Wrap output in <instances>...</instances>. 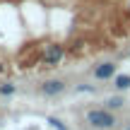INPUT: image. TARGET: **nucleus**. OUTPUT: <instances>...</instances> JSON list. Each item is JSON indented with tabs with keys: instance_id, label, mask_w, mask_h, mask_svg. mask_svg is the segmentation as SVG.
Wrapping results in <instances>:
<instances>
[{
	"instance_id": "nucleus-1",
	"label": "nucleus",
	"mask_w": 130,
	"mask_h": 130,
	"mask_svg": "<svg viewBox=\"0 0 130 130\" xmlns=\"http://www.w3.org/2000/svg\"><path fill=\"white\" fill-rule=\"evenodd\" d=\"M84 121H87L89 128L94 130H111L118 125V116L116 111H111V108L101 106V108H89L87 116H84Z\"/></svg>"
},
{
	"instance_id": "nucleus-2",
	"label": "nucleus",
	"mask_w": 130,
	"mask_h": 130,
	"mask_svg": "<svg viewBox=\"0 0 130 130\" xmlns=\"http://www.w3.org/2000/svg\"><path fill=\"white\" fill-rule=\"evenodd\" d=\"M65 58V48L60 46V43H51V46H46V51H43L41 60L46 68H56V65H60Z\"/></svg>"
},
{
	"instance_id": "nucleus-3",
	"label": "nucleus",
	"mask_w": 130,
	"mask_h": 130,
	"mask_svg": "<svg viewBox=\"0 0 130 130\" xmlns=\"http://www.w3.org/2000/svg\"><path fill=\"white\" fill-rule=\"evenodd\" d=\"M39 89H41L43 96H60L65 89H68V84H65L63 79H46Z\"/></svg>"
},
{
	"instance_id": "nucleus-4",
	"label": "nucleus",
	"mask_w": 130,
	"mask_h": 130,
	"mask_svg": "<svg viewBox=\"0 0 130 130\" xmlns=\"http://www.w3.org/2000/svg\"><path fill=\"white\" fill-rule=\"evenodd\" d=\"M113 77H116V63L106 60L94 68V79H99V82H106V79H113Z\"/></svg>"
},
{
	"instance_id": "nucleus-5",
	"label": "nucleus",
	"mask_w": 130,
	"mask_h": 130,
	"mask_svg": "<svg viewBox=\"0 0 130 130\" xmlns=\"http://www.w3.org/2000/svg\"><path fill=\"white\" fill-rule=\"evenodd\" d=\"M104 106L111 108V111H121V108L125 106V99H123V96H108L106 101H104Z\"/></svg>"
},
{
	"instance_id": "nucleus-6",
	"label": "nucleus",
	"mask_w": 130,
	"mask_h": 130,
	"mask_svg": "<svg viewBox=\"0 0 130 130\" xmlns=\"http://www.w3.org/2000/svg\"><path fill=\"white\" fill-rule=\"evenodd\" d=\"M113 87L116 89H130V75H116V77H113Z\"/></svg>"
},
{
	"instance_id": "nucleus-7",
	"label": "nucleus",
	"mask_w": 130,
	"mask_h": 130,
	"mask_svg": "<svg viewBox=\"0 0 130 130\" xmlns=\"http://www.w3.org/2000/svg\"><path fill=\"white\" fill-rule=\"evenodd\" d=\"M14 92H17V84H12V82L0 84V94H3V96H12Z\"/></svg>"
},
{
	"instance_id": "nucleus-8",
	"label": "nucleus",
	"mask_w": 130,
	"mask_h": 130,
	"mask_svg": "<svg viewBox=\"0 0 130 130\" xmlns=\"http://www.w3.org/2000/svg\"><path fill=\"white\" fill-rule=\"evenodd\" d=\"M75 92H82V94H94V87H92V84H79V87H75Z\"/></svg>"
},
{
	"instance_id": "nucleus-9",
	"label": "nucleus",
	"mask_w": 130,
	"mask_h": 130,
	"mask_svg": "<svg viewBox=\"0 0 130 130\" xmlns=\"http://www.w3.org/2000/svg\"><path fill=\"white\" fill-rule=\"evenodd\" d=\"M48 123H51L53 128H58V130H68V128H65L63 123H60V121H58V118H48Z\"/></svg>"
},
{
	"instance_id": "nucleus-10",
	"label": "nucleus",
	"mask_w": 130,
	"mask_h": 130,
	"mask_svg": "<svg viewBox=\"0 0 130 130\" xmlns=\"http://www.w3.org/2000/svg\"><path fill=\"white\" fill-rule=\"evenodd\" d=\"M128 10H130V3H128Z\"/></svg>"
},
{
	"instance_id": "nucleus-11",
	"label": "nucleus",
	"mask_w": 130,
	"mask_h": 130,
	"mask_svg": "<svg viewBox=\"0 0 130 130\" xmlns=\"http://www.w3.org/2000/svg\"><path fill=\"white\" fill-rule=\"evenodd\" d=\"M128 56H130V53H128Z\"/></svg>"
},
{
	"instance_id": "nucleus-12",
	"label": "nucleus",
	"mask_w": 130,
	"mask_h": 130,
	"mask_svg": "<svg viewBox=\"0 0 130 130\" xmlns=\"http://www.w3.org/2000/svg\"><path fill=\"white\" fill-rule=\"evenodd\" d=\"M128 130H130V128H128Z\"/></svg>"
}]
</instances>
